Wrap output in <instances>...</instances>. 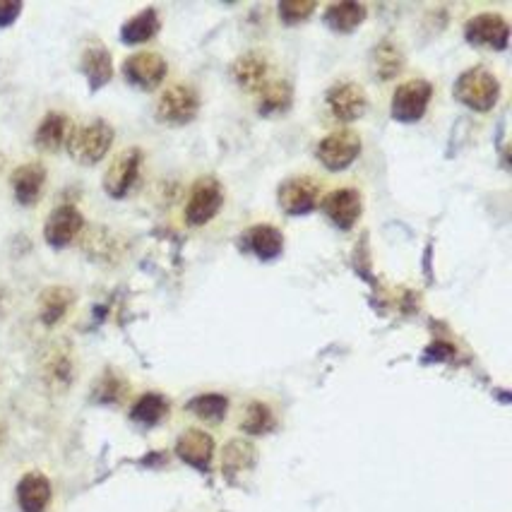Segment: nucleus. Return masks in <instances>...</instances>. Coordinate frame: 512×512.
<instances>
[{
  "mask_svg": "<svg viewBox=\"0 0 512 512\" xmlns=\"http://www.w3.org/2000/svg\"><path fill=\"white\" fill-rule=\"evenodd\" d=\"M68 152L75 162L92 166L99 164L101 159L106 157L113 145V128L106 121H97L85 123V125H77V128L70 130L68 135Z\"/></svg>",
  "mask_w": 512,
  "mask_h": 512,
  "instance_id": "1",
  "label": "nucleus"
},
{
  "mask_svg": "<svg viewBox=\"0 0 512 512\" xmlns=\"http://www.w3.org/2000/svg\"><path fill=\"white\" fill-rule=\"evenodd\" d=\"M455 97L474 111H491L500 97V82L488 68H469L457 80Z\"/></svg>",
  "mask_w": 512,
  "mask_h": 512,
  "instance_id": "2",
  "label": "nucleus"
},
{
  "mask_svg": "<svg viewBox=\"0 0 512 512\" xmlns=\"http://www.w3.org/2000/svg\"><path fill=\"white\" fill-rule=\"evenodd\" d=\"M200 94L190 85H171L157 101V121L166 125H186L198 116Z\"/></svg>",
  "mask_w": 512,
  "mask_h": 512,
  "instance_id": "3",
  "label": "nucleus"
},
{
  "mask_svg": "<svg viewBox=\"0 0 512 512\" xmlns=\"http://www.w3.org/2000/svg\"><path fill=\"white\" fill-rule=\"evenodd\" d=\"M433 87L426 80H409L402 82L392 94V116L402 123H414L424 118V113L431 104Z\"/></svg>",
  "mask_w": 512,
  "mask_h": 512,
  "instance_id": "4",
  "label": "nucleus"
},
{
  "mask_svg": "<svg viewBox=\"0 0 512 512\" xmlns=\"http://www.w3.org/2000/svg\"><path fill=\"white\" fill-rule=\"evenodd\" d=\"M224 202V190L219 186L217 178H200L190 190V198L186 205V219L188 224L202 226L212 222L217 217V212L222 210Z\"/></svg>",
  "mask_w": 512,
  "mask_h": 512,
  "instance_id": "5",
  "label": "nucleus"
},
{
  "mask_svg": "<svg viewBox=\"0 0 512 512\" xmlns=\"http://www.w3.org/2000/svg\"><path fill=\"white\" fill-rule=\"evenodd\" d=\"M361 154V138L354 130H337L330 133L318 145V159L323 162L325 169L342 171L356 162Z\"/></svg>",
  "mask_w": 512,
  "mask_h": 512,
  "instance_id": "6",
  "label": "nucleus"
},
{
  "mask_svg": "<svg viewBox=\"0 0 512 512\" xmlns=\"http://www.w3.org/2000/svg\"><path fill=\"white\" fill-rule=\"evenodd\" d=\"M142 164V150L138 147H130V150H123L116 154V159L109 164L104 174V188L111 198H125L128 190L133 188V183L138 181Z\"/></svg>",
  "mask_w": 512,
  "mask_h": 512,
  "instance_id": "7",
  "label": "nucleus"
},
{
  "mask_svg": "<svg viewBox=\"0 0 512 512\" xmlns=\"http://www.w3.org/2000/svg\"><path fill=\"white\" fill-rule=\"evenodd\" d=\"M166 70H169V65H166L164 58L152 51L133 53V56L125 58L123 63L125 80L133 82V85L140 89H154L162 85Z\"/></svg>",
  "mask_w": 512,
  "mask_h": 512,
  "instance_id": "8",
  "label": "nucleus"
},
{
  "mask_svg": "<svg viewBox=\"0 0 512 512\" xmlns=\"http://www.w3.org/2000/svg\"><path fill=\"white\" fill-rule=\"evenodd\" d=\"M327 109L337 121H356L366 113V89L356 82H337L327 89Z\"/></svg>",
  "mask_w": 512,
  "mask_h": 512,
  "instance_id": "9",
  "label": "nucleus"
},
{
  "mask_svg": "<svg viewBox=\"0 0 512 512\" xmlns=\"http://www.w3.org/2000/svg\"><path fill=\"white\" fill-rule=\"evenodd\" d=\"M464 34H467V39L476 46H486V49L503 51L505 46H508L510 27H508V22H505L503 15L481 13V15H474L472 20L467 22Z\"/></svg>",
  "mask_w": 512,
  "mask_h": 512,
  "instance_id": "10",
  "label": "nucleus"
},
{
  "mask_svg": "<svg viewBox=\"0 0 512 512\" xmlns=\"http://www.w3.org/2000/svg\"><path fill=\"white\" fill-rule=\"evenodd\" d=\"M320 186L308 176H296L279 186V205L287 214H308L318 207Z\"/></svg>",
  "mask_w": 512,
  "mask_h": 512,
  "instance_id": "11",
  "label": "nucleus"
},
{
  "mask_svg": "<svg viewBox=\"0 0 512 512\" xmlns=\"http://www.w3.org/2000/svg\"><path fill=\"white\" fill-rule=\"evenodd\" d=\"M231 77L248 92L258 94L267 82L275 80L272 75V65L267 61L265 53L260 51H248L241 58H236V63L231 65Z\"/></svg>",
  "mask_w": 512,
  "mask_h": 512,
  "instance_id": "12",
  "label": "nucleus"
},
{
  "mask_svg": "<svg viewBox=\"0 0 512 512\" xmlns=\"http://www.w3.org/2000/svg\"><path fill=\"white\" fill-rule=\"evenodd\" d=\"M82 226H85V219H82L80 210L73 205H63L58 210H53L51 217L46 219L44 238L53 248H65L75 241Z\"/></svg>",
  "mask_w": 512,
  "mask_h": 512,
  "instance_id": "13",
  "label": "nucleus"
},
{
  "mask_svg": "<svg viewBox=\"0 0 512 512\" xmlns=\"http://www.w3.org/2000/svg\"><path fill=\"white\" fill-rule=\"evenodd\" d=\"M361 207H363L361 195H359V190H354V188L332 190V193L327 195L323 202V210L327 217H330V222L344 231H349L351 226L359 222Z\"/></svg>",
  "mask_w": 512,
  "mask_h": 512,
  "instance_id": "14",
  "label": "nucleus"
},
{
  "mask_svg": "<svg viewBox=\"0 0 512 512\" xmlns=\"http://www.w3.org/2000/svg\"><path fill=\"white\" fill-rule=\"evenodd\" d=\"M176 455L190 467L207 472L214 457V440L210 433L200 431V428H188L176 440Z\"/></svg>",
  "mask_w": 512,
  "mask_h": 512,
  "instance_id": "15",
  "label": "nucleus"
},
{
  "mask_svg": "<svg viewBox=\"0 0 512 512\" xmlns=\"http://www.w3.org/2000/svg\"><path fill=\"white\" fill-rule=\"evenodd\" d=\"M51 481L41 472H29L17 484V505L22 512H46L51 503Z\"/></svg>",
  "mask_w": 512,
  "mask_h": 512,
  "instance_id": "16",
  "label": "nucleus"
},
{
  "mask_svg": "<svg viewBox=\"0 0 512 512\" xmlns=\"http://www.w3.org/2000/svg\"><path fill=\"white\" fill-rule=\"evenodd\" d=\"M13 190H15V198L20 205H37L41 198V190H44L46 183V169L37 162H29L17 166L13 178Z\"/></svg>",
  "mask_w": 512,
  "mask_h": 512,
  "instance_id": "17",
  "label": "nucleus"
},
{
  "mask_svg": "<svg viewBox=\"0 0 512 512\" xmlns=\"http://www.w3.org/2000/svg\"><path fill=\"white\" fill-rule=\"evenodd\" d=\"M70 135V121L68 116L61 111L46 113L44 121L37 128V135H34V142H37L39 150L44 152H58L68 142Z\"/></svg>",
  "mask_w": 512,
  "mask_h": 512,
  "instance_id": "18",
  "label": "nucleus"
},
{
  "mask_svg": "<svg viewBox=\"0 0 512 512\" xmlns=\"http://www.w3.org/2000/svg\"><path fill=\"white\" fill-rule=\"evenodd\" d=\"M82 73L87 75L89 87L92 89H101L104 85H109V80L113 77L111 53L101 44L87 46L85 53H82Z\"/></svg>",
  "mask_w": 512,
  "mask_h": 512,
  "instance_id": "19",
  "label": "nucleus"
},
{
  "mask_svg": "<svg viewBox=\"0 0 512 512\" xmlns=\"http://www.w3.org/2000/svg\"><path fill=\"white\" fill-rule=\"evenodd\" d=\"M73 303H75V294L68 287H49L39 299L41 323L49 327L61 323Z\"/></svg>",
  "mask_w": 512,
  "mask_h": 512,
  "instance_id": "20",
  "label": "nucleus"
},
{
  "mask_svg": "<svg viewBox=\"0 0 512 512\" xmlns=\"http://www.w3.org/2000/svg\"><path fill=\"white\" fill-rule=\"evenodd\" d=\"M248 248L258 255L260 260H275L284 250L282 231L272 224H258L248 231Z\"/></svg>",
  "mask_w": 512,
  "mask_h": 512,
  "instance_id": "21",
  "label": "nucleus"
},
{
  "mask_svg": "<svg viewBox=\"0 0 512 512\" xmlns=\"http://www.w3.org/2000/svg\"><path fill=\"white\" fill-rule=\"evenodd\" d=\"M159 32V13L154 8L140 10L138 15L130 17L121 27V41L123 44H145Z\"/></svg>",
  "mask_w": 512,
  "mask_h": 512,
  "instance_id": "22",
  "label": "nucleus"
},
{
  "mask_svg": "<svg viewBox=\"0 0 512 512\" xmlns=\"http://www.w3.org/2000/svg\"><path fill=\"white\" fill-rule=\"evenodd\" d=\"M75 366L73 356L65 349H53L44 361V380L46 385L53 390H65L70 383H73Z\"/></svg>",
  "mask_w": 512,
  "mask_h": 512,
  "instance_id": "23",
  "label": "nucleus"
},
{
  "mask_svg": "<svg viewBox=\"0 0 512 512\" xmlns=\"http://www.w3.org/2000/svg\"><path fill=\"white\" fill-rule=\"evenodd\" d=\"M238 428L248 433V436H263V433H270L275 428V414H272V409L265 402L253 400L241 409Z\"/></svg>",
  "mask_w": 512,
  "mask_h": 512,
  "instance_id": "24",
  "label": "nucleus"
},
{
  "mask_svg": "<svg viewBox=\"0 0 512 512\" xmlns=\"http://www.w3.org/2000/svg\"><path fill=\"white\" fill-rule=\"evenodd\" d=\"M255 457H258V452H255L253 443H248V440H231L222 455V472L229 479H234V476L248 472L253 467Z\"/></svg>",
  "mask_w": 512,
  "mask_h": 512,
  "instance_id": "25",
  "label": "nucleus"
},
{
  "mask_svg": "<svg viewBox=\"0 0 512 512\" xmlns=\"http://www.w3.org/2000/svg\"><path fill=\"white\" fill-rule=\"evenodd\" d=\"M164 416H169V400L159 392H147L130 409V419L142 426H157Z\"/></svg>",
  "mask_w": 512,
  "mask_h": 512,
  "instance_id": "26",
  "label": "nucleus"
},
{
  "mask_svg": "<svg viewBox=\"0 0 512 512\" xmlns=\"http://www.w3.org/2000/svg\"><path fill=\"white\" fill-rule=\"evenodd\" d=\"M366 20V8L361 3H335L325 10L327 27L335 32H354Z\"/></svg>",
  "mask_w": 512,
  "mask_h": 512,
  "instance_id": "27",
  "label": "nucleus"
},
{
  "mask_svg": "<svg viewBox=\"0 0 512 512\" xmlns=\"http://www.w3.org/2000/svg\"><path fill=\"white\" fill-rule=\"evenodd\" d=\"M255 97H258V111L265 113V116H270V113H279V111L289 109L291 87L282 80V77H275V80L267 82V85L260 89Z\"/></svg>",
  "mask_w": 512,
  "mask_h": 512,
  "instance_id": "28",
  "label": "nucleus"
},
{
  "mask_svg": "<svg viewBox=\"0 0 512 512\" xmlns=\"http://www.w3.org/2000/svg\"><path fill=\"white\" fill-rule=\"evenodd\" d=\"M188 412H193L200 421H210V424H219L229 412V400L217 392H207V395H198L188 402Z\"/></svg>",
  "mask_w": 512,
  "mask_h": 512,
  "instance_id": "29",
  "label": "nucleus"
},
{
  "mask_svg": "<svg viewBox=\"0 0 512 512\" xmlns=\"http://www.w3.org/2000/svg\"><path fill=\"white\" fill-rule=\"evenodd\" d=\"M402 70V53L397 46H392L390 41L380 44L378 49L373 51V73L380 77V80H392Z\"/></svg>",
  "mask_w": 512,
  "mask_h": 512,
  "instance_id": "30",
  "label": "nucleus"
},
{
  "mask_svg": "<svg viewBox=\"0 0 512 512\" xmlns=\"http://www.w3.org/2000/svg\"><path fill=\"white\" fill-rule=\"evenodd\" d=\"M125 392V383L118 375L113 373H106L104 378L99 380L97 385V392H94V397H97L99 402H118L123 397Z\"/></svg>",
  "mask_w": 512,
  "mask_h": 512,
  "instance_id": "31",
  "label": "nucleus"
},
{
  "mask_svg": "<svg viewBox=\"0 0 512 512\" xmlns=\"http://www.w3.org/2000/svg\"><path fill=\"white\" fill-rule=\"evenodd\" d=\"M313 10L315 3H308V0H287V3L279 5V17H282L287 25H296V22L306 20Z\"/></svg>",
  "mask_w": 512,
  "mask_h": 512,
  "instance_id": "32",
  "label": "nucleus"
},
{
  "mask_svg": "<svg viewBox=\"0 0 512 512\" xmlns=\"http://www.w3.org/2000/svg\"><path fill=\"white\" fill-rule=\"evenodd\" d=\"M22 3L20 0H0V27H8L20 17Z\"/></svg>",
  "mask_w": 512,
  "mask_h": 512,
  "instance_id": "33",
  "label": "nucleus"
},
{
  "mask_svg": "<svg viewBox=\"0 0 512 512\" xmlns=\"http://www.w3.org/2000/svg\"><path fill=\"white\" fill-rule=\"evenodd\" d=\"M3 440H5V428L0 426V445H3Z\"/></svg>",
  "mask_w": 512,
  "mask_h": 512,
  "instance_id": "34",
  "label": "nucleus"
}]
</instances>
